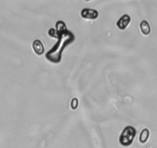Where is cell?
<instances>
[{
  "mask_svg": "<svg viewBox=\"0 0 157 148\" xmlns=\"http://www.w3.org/2000/svg\"><path fill=\"white\" fill-rule=\"evenodd\" d=\"M78 99H76V98H73L72 102H71V107H72V109H73V110H75V109L78 107Z\"/></svg>",
  "mask_w": 157,
  "mask_h": 148,
  "instance_id": "obj_9",
  "label": "cell"
},
{
  "mask_svg": "<svg viewBox=\"0 0 157 148\" xmlns=\"http://www.w3.org/2000/svg\"><path fill=\"white\" fill-rule=\"evenodd\" d=\"M149 130L147 128H145L142 130L141 134L140 135V143H144L147 141V140L149 139Z\"/></svg>",
  "mask_w": 157,
  "mask_h": 148,
  "instance_id": "obj_7",
  "label": "cell"
},
{
  "mask_svg": "<svg viewBox=\"0 0 157 148\" xmlns=\"http://www.w3.org/2000/svg\"><path fill=\"white\" fill-rule=\"evenodd\" d=\"M131 18L130 16H128V15H123L122 17H120V19L117 21L116 22V25L120 29L124 30L126 29V27L129 25V24L130 23Z\"/></svg>",
  "mask_w": 157,
  "mask_h": 148,
  "instance_id": "obj_3",
  "label": "cell"
},
{
  "mask_svg": "<svg viewBox=\"0 0 157 148\" xmlns=\"http://www.w3.org/2000/svg\"><path fill=\"white\" fill-rule=\"evenodd\" d=\"M140 29H141L142 33L144 35H149L151 32L150 25H149V22L146 20H143L140 22Z\"/></svg>",
  "mask_w": 157,
  "mask_h": 148,
  "instance_id": "obj_5",
  "label": "cell"
},
{
  "mask_svg": "<svg viewBox=\"0 0 157 148\" xmlns=\"http://www.w3.org/2000/svg\"><path fill=\"white\" fill-rule=\"evenodd\" d=\"M56 30L58 34H61V33H65L67 31V28L66 26V24L63 21H58L56 24Z\"/></svg>",
  "mask_w": 157,
  "mask_h": 148,
  "instance_id": "obj_6",
  "label": "cell"
},
{
  "mask_svg": "<svg viewBox=\"0 0 157 148\" xmlns=\"http://www.w3.org/2000/svg\"><path fill=\"white\" fill-rule=\"evenodd\" d=\"M33 48L34 49V52L37 54L38 56L43 55L44 53V46H43V43L39 40H36L33 42Z\"/></svg>",
  "mask_w": 157,
  "mask_h": 148,
  "instance_id": "obj_4",
  "label": "cell"
},
{
  "mask_svg": "<svg viewBox=\"0 0 157 148\" xmlns=\"http://www.w3.org/2000/svg\"><path fill=\"white\" fill-rule=\"evenodd\" d=\"M49 35L52 38H58V33H57L56 30L54 29L53 28L49 30Z\"/></svg>",
  "mask_w": 157,
  "mask_h": 148,
  "instance_id": "obj_8",
  "label": "cell"
},
{
  "mask_svg": "<svg viewBox=\"0 0 157 148\" xmlns=\"http://www.w3.org/2000/svg\"><path fill=\"white\" fill-rule=\"evenodd\" d=\"M136 134V130L133 127H126L124 128L120 137V143L125 146H130L133 142Z\"/></svg>",
  "mask_w": 157,
  "mask_h": 148,
  "instance_id": "obj_1",
  "label": "cell"
},
{
  "mask_svg": "<svg viewBox=\"0 0 157 148\" xmlns=\"http://www.w3.org/2000/svg\"><path fill=\"white\" fill-rule=\"evenodd\" d=\"M81 16L86 19H96L99 16V13L93 9H83L81 11Z\"/></svg>",
  "mask_w": 157,
  "mask_h": 148,
  "instance_id": "obj_2",
  "label": "cell"
}]
</instances>
